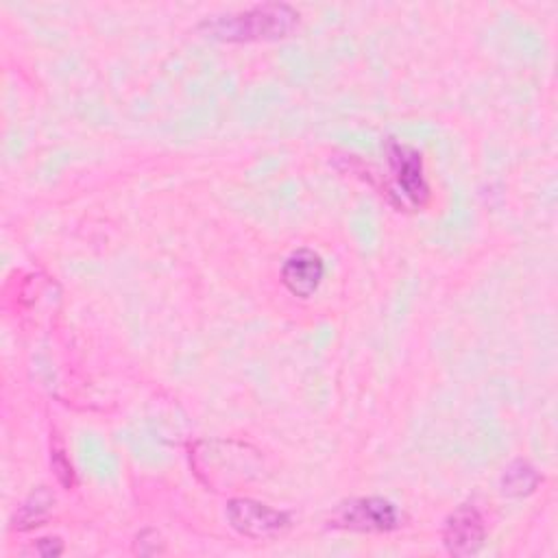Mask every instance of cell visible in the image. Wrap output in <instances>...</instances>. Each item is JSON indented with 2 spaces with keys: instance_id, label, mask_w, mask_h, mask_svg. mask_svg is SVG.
<instances>
[{
  "instance_id": "1",
  "label": "cell",
  "mask_w": 558,
  "mask_h": 558,
  "mask_svg": "<svg viewBox=\"0 0 558 558\" xmlns=\"http://www.w3.org/2000/svg\"><path fill=\"white\" fill-rule=\"evenodd\" d=\"M299 26V11L283 2H264L235 13L207 17L198 31L220 41H275L290 37Z\"/></svg>"
},
{
  "instance_id": "2",
  "label": "cell",
  "mask_w": 558,
  "mask_h": 558,
  "mask_svg": "<svg viewBox=\"0 0 558 558\" xmlns=\"http://www.w3.org/2000/svg\"><path fill=\"white\" fill-rule=\"evenodd\" d=\"M384 153L390 170V185L386 192L388 198L401 209H423L429 201V183L421 153L395 137L386 140Z\"/></svg>"
},
{
  "instance_id": "3",
  "label": "cell",
  "mask_w": 558,
  "mask_h": 558,
  "mask_svg": "<svg viewBox=\"0 0 558 558\" xmlns=\"http://www.w3.org/2000/svg\"><path fill=\"white\" fill-rule=\"evenodd\" d=\"M329 527L384 534L401 525L399 508L384 497H353L338 504L329 517Z\"/></svg>"
},
{
  "instance_id": "4",
  "label": "cell",
  "mask_w": 558,
  "mask_h": 558,
  "mask_svg": "<svg viewBox=\"0 0 558 558\" xmlns=\"http://www.w3.org/2000/svg\"><path fill=\"white\" fill-rule=\"evenodd\" d=\"M227 521L229 525L253 541H266L277 538L286 534L292 525V519L288 512L277 510L268 504H262L251 497H233L227 501Z\"/></svg>"
},
{
  "instance_id": "5",
  "label": "cell",
  "mask_w": 558,
  "mask_h": 558,
  "mask_svg": "<svg viewBox=\"0 0 558 558\" xmlns=\"http://www.w3.org/2000/svg\"><path fill=\"white\" fill-rule=\"evenodd\" d=\"M486 527L480 510L471 504L458 506L442 525V543L451 556H473L482 549Z\"/></svg>"
},
{
  "instance_id": "6",
  "label": "cell",
  "mask_w": 558,
  "mask_h": 558,
  "mask_svg": "<svg viewBox=\"0 0 558 558\" xmlns=\"http://www.w3.org/2000/svg\"><path fill=\"white\" fill-rule=\"evenodd\" d=\"M279 275L290 294L310 299L325 277V262L312 248H296L283 259Z\"/></svg>"
},
{
  "instance_id": "7",
  "label": "cell",
  "mask_w": 558,
  "mask_h": 558,
  "mask_svg": "<svg viewBox=\"0 0 558 558\" xmlns=\"http://www.w3.org/2000/svg\"><path fill=\"white\" fill-rule=\"evenodd\" d=\"M541 484L538 471L527 460H512L501 473V493L508 497H525Z\"/></svg>"
},
{
  "instance_id": "8",
  "label": "cell",
  "mask_w": 558,
  "mask_h": 558,
  "mask_svg": "<svg viewBox=\"0 0 558 558\" xmlns=\"http://www.w3.org/2000/svg\"><path fill=\"white\" fill-rule=\"evenodd\" d=\"M54 504V497L48 488H37L35 493L28 495V499L20 506V510L13 517V527L15 530H31L41 525L48 519V512Z\"/></svg>"
},
{
  "instance_id": "9",
  "label": "cell",
  "mask_w": 558,
  "mask_h": 558,
  "mask_svg": "<svg viewBox=\"0 0 558 558\" xmlns=\"http://www.w3.org/2000/svg\"><path fill=\"white\" fill-rule=\"evenodd\" d=\"M52 466H54V471H57L59 482L70 488L72 482H74V480H72V464L68 462L63 449H52Z\"/></svg>"
},
{
  "instance_id": "10",
  "label": "cell",
  "mask_w": 558,
  "mask_h": 558,
  "mask_svg": "<svg viewBox=\"0 0 558 558\" xmlns=\"http://www.w3.org/2000/svg\"><path fill=\"white\" fill-rule=\"evenodd\" d=\"M33 549L39 556H59L63 551V545L59 543V538H39L37 547H33Z\"/></svg>"
}]
</instances>
